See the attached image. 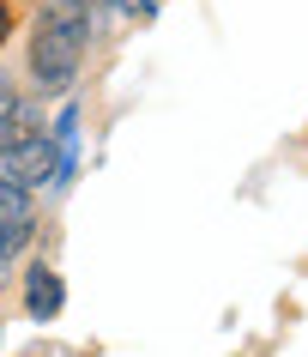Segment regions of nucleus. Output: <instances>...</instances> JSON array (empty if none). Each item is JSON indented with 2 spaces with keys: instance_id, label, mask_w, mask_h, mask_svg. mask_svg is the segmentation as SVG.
Segmentation results:
<instances>
[{
  "instance_id": "f257e3e1",
  "label": "nucleus",
  "mask_w": 308,
  "mask_h": 357,
  "mask_svg": "<svg viewBox=\"0 0 308 357\" xmlns=\"http://www.w3.org/2000/svg\"><path fill=\"white\" fill-rule=\"evenodd\" d=\"M79 55H85V37H79V31L37 19V37H31V73H37L42 91H67L73 73H79Z\"/></svg>"
},
{
  "instance_id": "f03ea898",
  "label": "nucleus",
  "mask_w": 308,
  "mask_h": 357,
  "mask_svg": "<svg viewBox=\"0 0 308 357\" xmlns=\"http://www.w3.org/2000/svg\"><path fill=\"white\" fill-rule=\"evenodd\" d=\"M55 169H60V146H55V139H31L24 151L6 158V176H13L19 188H42V182H55Z\"/></svg>"
},
{
  "instance_id": "7ed1b4c3",
  "label": "nucleus",
  "mask_w": 308,
  "mask_h": 357,
  "mask_svg": "<svg viewBox=\"0 0 308 357\" xmlns=\"http://www.w3.org/2000/svg\"><path fill=\"white\" fill-rule=\"evenodd\" d=\"M24 303H31V315H37V321H49V315L60 309V279L49 273V266H37V273H31V284H24Z\"/></svg>"
},
{
  "instance_id": "20e7f679",
  "label": "nucleus",
  "mask_w": 308,
  "mask_h": 357,
  "mask_svg": "<svg viewBox=\"0 0 308 357\" xmlns=\"http://www.w3.org/2000/svg\"><path fill=\"white\" fill-rule=\"evenodd\" d=\"M42 19L67 24V31H79V37H91V0H42Z\"/></svg>"
},
{
  "instance_id": "39448f33",
  "label": "nucleus",
  "mask_w": 308,
  "mask_h": 357,
  "mask_svg": "<svg viewBox=\"0 0 308 357\" xmlns=\"http://www.w3.org/2000/svg\"><path fill=\"white\" fill-rule=\"evenodd\" d=\"M0 225H31V188L0 176Z\"/></svg>"
},
{
  "instance_id": "423d86ee",
  "label": "nucleus",
  "mask_w": 308,
  "mask_h": 357,
  "mask_svg": "<svg viewBox=\"0 0 308 357\" xmlns=\"http://www.w3.org/2000/svg\"><path fill=\"white\" fill-rule=\"evenodd\" d=\"M24 243H31V225H0V266L13 261Z\"/></svg>"
},
{
  "instance_id": "0eeeda50",
  "label": "nucleus",
  "mask_w": 308,
  "mask_h": 357,
  "mask_svg": "<svg viewBox=\"0 0 308 357\" xmlns=\"http://www.w3.org/2000/svg\"><path fill=\"white\" fill-rule=\"evenodd\" d=\"M13 109H19V91H13V79L0 73V121H6V115H13Z\"/></svg>"
},
{
  "instance_id": "6e6552de",
  "label": "nucleus",
  "mask_w": 308,
  "mask_h": 357,
  "mask_svg": "<svg viewBox=\"0 0 308 357\" xmlns=\"http://www.w3.org/2000/svg\"><path fill=\"white\" fill-rule=\"evenodd\" d=\"M115 6H121V13H152L157 0H115Z\"/></svg>"
},
{
  "instance_id": "1a4fd4ad",
  "label": "nucleus",
  "mask_w": 308,
  "mask_h": 357,
  "mask_svg": "<svg viewBox=\"0 0 308 357\" xmlns=\"http://www.w3.org/2000/svg\"><path fill=\"white\" fill-rule=\"evenodd\" d=\"M0 43H6V13H0Z\"/></svg>"
}]
</instances>
